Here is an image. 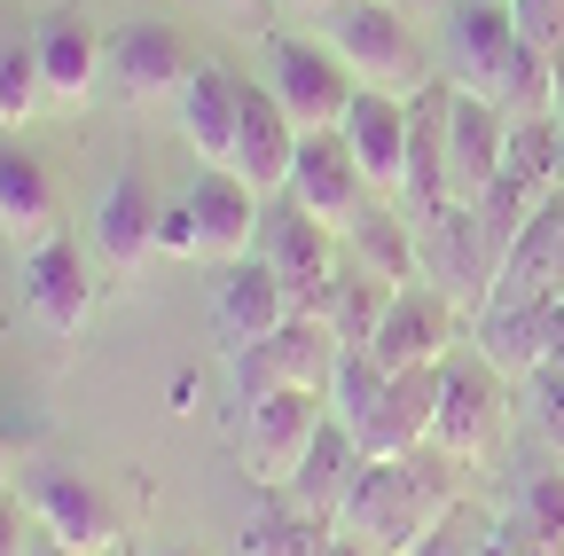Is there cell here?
<instances>
[{"instance_id":"obj_1","label":"cell","mask_w":564,"mask_h":556,"mask_svg":"<svg viewBox=\"0 0 564 556\" xmlns=\"http://www.w3.org/2000/svg\"><path fill=\"white\" fill-rule=\"evenodd\" d=\"M455 502H463L455 462L440 447H423V455H400V462H369L361 486H352V502H345V517H337V533L377 548V556H415L423 533Z\"/></svg>"},{"instance_id":"obj_2","label":"cell","mask_w":564,"mask_h":556,"mask_svg":"<svg viewBox=\"0 0 564 556\" xmlns=\"http://www.w3.org/2000/svg\"><path fill=\"white\" fill-rule=\"evenodd\" d=\"M502 384H510V377L494 369L478 345L440 361V424H432V447H440L455 470L502 455V432H510V392H502Z\"/></svg>"},{"instance_id":"obj_3","label":"cell","mask_w":564,"mask_h":556,"mask_svg":"<svg viewBox=\"0 0 564 556\" xmlns=\"http://www.w3.org/2000/svg\"><path fill=\"white\" fill-rule=\"evenodd\" d=\"M415 251H423V283L447 291L463 306V321H478L494 306V283H502V259H494L486 228L470 204H440V212L415 220Z\"/></svg>"},{"instance_id":"obj_4","label":"cell","mask_w":564,"mask_h":556,"mask_svg":"<svg viewBox=\"0 0 564 556\" xmlns=\"http://www.w3.org/2000/svg\"><path fill=\"white\" fill-rule=\"evenodd\" d=\"M337 63L352 72V87H377V95L432 87L423 47L408 40V24H400L392 0H337Z\"/></svg>"},{"instance_id":"obj_5","label":"cell","mask_w":564,"mask_h":556,"mask_svg":"<svg viewBox=\"0 0 564 556\" xmlns=\"http://www.w3.org/2000/svg\"><path fill=\"white\" fill-rule=\"evenodd\" d=\"M329 424V400L322 392H267V400H243V470L259 494H274V486H291L299 462L314 455Z\"/></svg>"},{"instance_id":"obj_6","label":"cell","mask_w":564,"mask_h":556,"mask_svg":"<svg viewBox=\"0 0 564 556\" xmlns=\"http://www.w3.org/2000/svg\"><path fill=\"white\" fill-rule=\"evenodd\" d=\"M24 502H32L40 533L63 541L70 556H110V548H126V541H118V533H126V525H118V502L102 494L87 470H63V462L24 470Z\"/></svg>"},{"instance_id":"obj_7","label":"cell","mask_w":564,"mask_h":556,"mask_svg":"<svg viewBox=\"0 0 564 556\" xmlns=\"http://www.w3.org/2000/svg\"><path fill=\"white\" fill-rule=\"evenodd\" d=\"M337 353H345V345H337L329 321L306 306V314L282 321L274 337H259V345H243V353H236V392H243V400H267V392H322L329 369H337Z\"/></svg>"},{"instance_id":"obj_8","label":"cell","mask_w":564,"mask_h":556,"mask_svg":"<svg viewBox=\"0 0 564 556\" xmlns=\"http://www.w3.org/2000/svg\"><path fill=\"white\" fill-rule=\"evenodd\" d=\"M267 95L282 102L299 133H337L345 102H352V72L337 63V47H306V40H267Z\"/></svg>"},{"instance_id":"obj_9","label":"cell","mask_w":564,"mask_h":556,"mask_svg":"<svg viewBox=\"0 0 564 556\" xmlns=\"http://www.w3.org/2000/svg\"><path fill=\"white\" fill-rule=\"evenodd\" d=\"M259 259L299 291V306H314V298L337 283V266H345V236H337L329 220H314L306 204L274 196V204H267V228H259Z\"/></svg>"},{"instance_id":"obj_10","label":"cell","mask_w":564,"mask_h":556,"mask_svg":"<svg viewBox=\"0 0 564 556\" xmlns=\"http://www.w3.org/2000/svg\"><path fill=\"white\" fill-rule=\"evenodd\" d=\"M188 212H196V259H212V266L259 259L267 196H259L236 165H204V173H196V188H188Z\"/></svg>"},{"instance_id":"obj_11","label":"cell","mask_w":564,"mask_h":556,"mask_svg":"<svg viewBox=\"0 0 564 556\" xmlns=\"http://www.w3.org/2000/svg\"><path fill=\"white\" fill-rule=\"evenodd\" d=\"M455 329H463V306H455L447 291L400 283L392 306H384V321H377V337H369V353H377L384 369H440V361L455 353Z\"/></svg>"},{"instance_id":"obj_12","label":"cell","mask_w":564,"mask_h":556,"mask_svg":"<svg viewBox=\"0 0 564 556\" xmlns=\"http://www.w3.org/2000/svg\"><path fill=\"white\" fill-rule=\"evenodd\" d=\"M188 79H196V55H188V40L173 24L141 17V24H126L110 40V95L118 102H181Z\"/></svg>"},{"instance_id":"obj_13","label":"cell","mask_w":564,"mask_h":556,"mask_svg":"<svg viewBox=\"0 0 564 556\" xmlns=\"http://www.w3.org/2000/svg\"><path fill=\"white\" fill-rule=\"evenodd\" d=\"M432 424H440V369H392L377 407L352 424V439H361L369 462H400L432 447Z\"/></svg>"},{"instance_id":"obj_14","label":"cell","mask_w":564,"mask_h":556,"mask_svg":"<svg viewBox=\"0 0 564 556\" xmlns=\"http://www.w3.org/2000/svg\"><path fill=\"white\" fill-rule=\"evenodd\" d=\"M518 9L510 0H455V24H447V55H455V87L463 95H502L510 79V55H518Z\"/></svg>"},{"instance_id":"obj_15","label":"cell","mask_w":564,"mask_h":556,"mask_svg":"<svg viewBox=\"0 0 564 556\" xmlns=\"http://www.w3.org/2000/svg\"><path fill=\"white\" fill-rule=\"evenodd\" d=\"M556 306L564 298H494L478 321H470V345L518 384H533L549 361H556Z\"/></svg>"},{"instance_id":"obj_16","label":"cell","mask_w":564,"mask_h":556,"mask_svg":"<svg viewBox=\"0 0 564 556\" xmlns=\"http://www.w3.org/2000/svg\"><path fill=\"white\" fill-rule=\"evenodd\" d=\"M24 306L47 337H79L95 321V274H87V251L70 236L24 251Z\"/></svg>"},{"instance_id":"obj_17","label":"cell","mask_w":564,"mask_h":556,"mask_svg":"<svg viewBox=\"0 0 564 556\" xmlns=\"http://www.w3.org/2000/svg\"><path fill=\"white\" fill-rule=\"evenodd\" d=\"M337 133H345L352 165H361V181H369L377 196H400V173H408V95L352 87V102H345Z\"/></svg>"},{"instance_id":"obj_18","label":"cell","mask_w":564,"mask_h":556,"mask_svg":"<svg viewBox=\"0 0 564 556\" xmlns=\"http://www.w3.org/2000/svg\"><path fill=\"white\" fill-rule=\"evenodd\" d=\"M282 196L306 204L314 220H329V228L345 236L377 188L361 181V165H352V150H345V133H306V142H299V173H291V188H282Z\"/></svg>"},{"instance_id":"obj_19","label":"cell","mask_w":564,"mask_h":556,"mask_svg":"<svg viewBox=\"0 0 564 556\" xmlns=\"http://www.w3.org/2000/svg\"><path fill=\"white\" fill-rule=\"evenodd\" d=\"M502 142H510L502 102L455 87V102H447V188H455V204H478L502 181Z\"/></svg>"},{"instance_id":"obj_20","label":"cell","mask_w":564,"mask_h":556,"mask_svg":"<svg viewBox=\"0 0 564 556\" xmlns=\"http://www.w3.org/2000/svg\"><path fill=\"white\" fill-rule=\"evenodd\" d=\"M291 314H306V306H299V291L282 283L267 259H236V266L220 274V306H212V321H220L228 353H243V345H259V337H274Z\"/></svg>"},{"instance_id":"obj_21","label":"cell","mask_w":564,"mask_h":556,"mask_svg":"<svg viewBox=\"0 0 564 556\" xmlns=\"http://www.w3.org/2000/svg\"><path fill=\"white\" fill-rule=\"evenodd\" d=\"M158 212H165V204L150 196V181H141V173H118V181L102 188V204H95V259L118 274V283L158 259Z\"/></svg>"},{"instance_id":"obj_22","label":"cell","mask_w":564,"mask_h":556,"mask_svg":"<svg viewBox=\"0 0 564 556\" xmlns=\"http://www.w3.org/2000/svg\"><path fill=\"white\" fill-rule=\"evenodd\" d=\"M0 236L17 243V259L63 236V196H55V173H47L24 142H0Z\"/></svg>"},{"instance_id":"obj_23","label":"cell","mask_w":564,"mask_h":556,"mask_svg":"<svg viewBox=\"0 0 564 556\" xmlns=\"http://www.w3.org/2000/svg\"><path fill=\"white\" fill-rule=\"evenodd\" d=\"M447 102L455 87H415L408 95V173H400V204L423 220V212H440V204H455L447 188Z\"/></svg>"},{"instance_id":"obj_24","label":"cell","mask_w":564,"mask_h":556,"mask_svg":"<svg viewBox=\"0 0 564 556\" xmlns=\"http://www.w3.org/2000/svg\"><path fill=\"white\" fill-rule=\"evenodd\" d=\"M243 95H251V79L220 72V63H196L188 95L173 102V110H181V142H188V150H196L204 165H236V133H243Z\"/></svg>"},{"instance_id":"obj_25","label":"cell","mask_w":564,"mask_h":556,"mask_svg":"<svg viewBox=\"0 0 564 556\" xmlns=\"http://www.w3.org/2000/svg\"><path fill=\"white\" fill-rule=\"evenodd\" d=\"M32 32H40V72H47L55 102H87V87L110 79V47H102L87 9H47Z\"/></svg>"},{"instance_id":"obj_26","label":"cell","mask_w":564,"mask_h":556,"mask_svg":"<svg viewBox=\"0 0 564 556\" xmlns=\"http://www.w3.org/2000/svg\"><path fill=\"white\" fill-rule=\"evenodd\" d=\"M299 142H306V133L282 118V102H274L267 87H251V95H243V133H236V173H243L259 196H282V188H291V173H299Z\"/></svg>"},{"instance_id":"obj_27","label":"cell","mask_w":564,"mask_h":556,"mask_svg":"<svg viewBox=\"0 0 564 556\" xmlns=\"http://www.w3.org/2000/svg\"><path fill=\"white\" fill-rule=\"evenodd\" d=\"M345 259L384 274V283H423V251H415V212L400 196H369L361 220L345 228Z\"/></svg>"},{"instance_id":"obj_28","label":"cell","mask_w":564,"mask_h":556,"mask_svg":"<svg viewBox=\"0 0 564 556\" xmlns=\"http://www.w3.org/2000/svg\"><path fill=\"white\" fill-rule=\"evenodd\" d=\"M361 470H369V455H361V439H352L345 424H322V439H314V455L299 462V478L282 486L291 502H306L314 517H345V502H352V486H361Z\"/></svg>"},{"instance_id":"obj_29","label":"cell","mask_w":564,"mask_h":556,"mask_svg":"<svg viewBox=\"0 0 564 556\" xmlns=\"http://www.w3.org/2000/svg\"><path fill=\"white\" fill-rule=\"evenodd\" d=\"M329 548H337V525L314 517L306 502H291L282 486L243 517V541H236V556H329Z\"/></svg>"},{"instance_id":"obj_30","label":"cell","mask_w":564,"mask_h":556,"mask_svg":"<svg viewBox=\"0 0 564 556\" xmlns=\"http://www.w3.org/2000/svg\"><path fill=\"white\" fill-rule=\"evenodd\" d=\"M392 291H400V283H384V274H369V266H352V259H345V266H337V283L314 298V314L329 321L337 345H369L377 321H384V306H392Z\"/></svg>"},{"instance_id":"obj_31","label":"cell","mask_w":564,"mask_h":556,"mask_svg":"<svg viewBox=\"0 0 564 556\" xmlns=\"http://www.w3.org/2000/svg\"><path fill=\"white\" fill-rule=\"evenodd\" d=\"M47 72H40V32L32 24H9L0 32V126H32L47 110Z\"/></svg>"},{"instance_id":"obj_32","label":"cell","mask_w":564,"mask_h":556,"mask_svg":"<svg viewBox=\"0 0 564 556\" xmlns=\"http://www.w3.org/2000/svg\"><path fill=\"white\" fill-rule=\"evenodd\" d=\"M384 361L369 353V345H345V353H337V369H329V384H322V400H329V424H361V415L377 407V392H384Z\"/></svg>"},{"instance_id":"obj_33","label":"cell","mask_w":564,"mask_h":556,"mask_svg":"<svg viewBox=\"0 0 564 556\" xmlns=\"http://www.w3.org/2000/svg\"><path fill=\"white\" fill-rule=\"evenodd\" d=\"M502 173L525 181V188H564V181H556V118H510Z\"/></svg>"},{"instance_id":"obj_34","label":"cell","mask_w":564,"mask_h":556,"mask_svg":"<svg viewBox=\"0 0 564 556\" xmlns=\"http://www.w3.org/2000/svg\"><path fill=\"white\" fill-rule=\"evenodd\" d=\"M415 556H494V517L486 510H470V502H455L432 533H423V548Z\"/></svg>"},{"instance_id":"obj_35","label":"cell","mask_w":564,"mask_h":556,"mask_svg":"<svg viewBox=\"0 0 564 556\" xmlns=\"http://www.w3.org/2000/svg\"><path fill=\"white\" fill-rule=\"evenodd\" d=\"M518 9V40L541 55H564V0H510Z\"/></svg>"},{"instance_id":"obj_36","label":"cell","mask_w":564,"mask_h":556,"mask_svg":"<svg viewBox=\"0 0 564 556\" xmlns=\"http://www.w3.org/2000/svg\"><path fill=\"white\" fill-rule=\"evenodd\" d=\"M518 517L541 525V533H564V470H541L525 494H518Z\"/></svg>"},{"instance_id":"obj_37","label":"cell","mask_w":564,"mask_h":556,"mask_svg":"<svg viewBox=\"0 0 564 556\" xmlns=\"http://www.w3.org/2000/svg\"><path fill=\"white\" fill-rule=\"evenodd\" d=\"M32 541H40L32 502L24 494H0V556H32Z\"/></svg>"},{"instance_id":"obj_38","label":"cell","mask_w":564,"mask_h":556,"mask_svg":"<svg viewBox=\"0 0 564 556\" xmlns=\"http://www.w3.org/2000/svg\"><path fill=\"white\" fill-rule=\"evenodd\" d=\"M158 251L165 259H196V212H188V196L158 212Z\"/></svg>"},{"instance_id":"obj_39","label":"cell","mask_w":564,"mask_h":556,"mask_svg":"<svg viewBox=\"0 0 564 556\" xmlns=\"http://www.w3.org/2000/svg\"><path fill=\"white\" fill-rule=\"evenodd\" d=\"M17 486V455H9V439H0V494Z\"/></svg>"},{"instance_id":"obj_40","label":"cell","mask_w":564,"mask_h":556,"mask_svg":"<svg viewBox=\"0 0 564 556\" xmlns=\"http://www.w3.org/2000/svg\"><path fill=\"white\" fill-rule=\"evenodd\" d=\"M329 556H377V548H361V541H345V533H337V548H329Z\"/></svg>"},{"instance_id":"obj_41","label":"cell","mask_w":564,"mask_h":556,"mask_svg":"<svg viewBox=\"0 0 564 556\" xmlns=\"http://www.w3.org/2000/svg\"><path fill=\"white\" fill-rule=\"evenodd\" d=\"M556 377H564V306H556V361H549Z\"/></svg>"},{"instance_id":"obj_42","label":"cell","mask_w":564,"mask_h":556,"mask_svg":"<svg viewBox=\"0 0 564 556\" xmlns=\"http://www.w3.org/2000/svg\"><path fill=\"white\" fill-rule=\"evenodd\" d=\"M32 556H70V548H63V541H47V533H40V541H32Z\"/></svg>"},{"instance_id":"obj_43","label":"cell","mask_w":564,"mask_h":556,"mask_svg":"<svg viewBox=\"0 0 564 556\" xmlns=\"http://www.w3.org/2000/svg\"><path fill=\"white\" fill-rule=\"evenodd\" d=\"M282 9H337V0H282Z\"/></svg>"},{"instance_id":"obj_44","label":"cell","mask_w":564,"mask_h":556,"mask_svg":"<svg viewBox=\"0 0 564 556\" xmlns=\"http://www.w3.org/2000/svg\"><path fill=\"white\" fill-rule=\"evenodd\" d=\"M556 181H564V126H556Z\"/></svg>"},{"instance_id":"obj_45","label":"cell","mask_w":564,"mask_h":556,"mask_svg":"<svg viewBox=\"0 0 564 556\" xmlns=\"http://www.w3.org/2000/svg\"><path fill=\"white\" fill-rule=\"evenodd\" d=\"M150 556H204V548H150Z\"/></svg>"},{"instance_id":"obj_46","label":"cell","mask_w":564,"mask_h":556,"mask_svg":"<svg viewBox=\"0 0 564 556\" xmlns=\"http://www.w3.org/2000/svg\"><path fill=\"white\" fill-rule=\"evenodd\" d=\"M220 9H251V0H220Z\"/></svg>"},{"instance_id":"obj_47","label":"cell","mask_w":564,"mask_h":556,"mask_svg":"<svg viewBox=\"0 0 564 556\" xmlns=\"http://www.w3.org/2000/svg\"><path fill=\"white\" fill-rule=\"evenodd\" d=\"M110 556H133V548H110Z\"/></svg>"},{"instance_id":"obj_48","label":"cell","mask_w":564,"mask_h":556,"mask_svg":"<svg viewBox=\"0 0 564 556\" xmlns=\"http://www.w3.org/2000/svg\"><path fill=\"white\" fill-rule=\"evenodd\" d=\"M556 63H564V55H556Z\"/></svg>"}]
</instances>
